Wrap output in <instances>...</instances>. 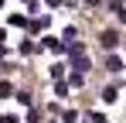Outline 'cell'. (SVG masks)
<instances>
[{
    "instance_id": "cell-2",
    "label": "cell",
    "mask_w": 126,
    "mask_h": 123,
    "mask_svg": "<svg viewBox=\"0 0 126 123\" xmlns=\"http://www.w3.org/2000/svg\"><path fill=\"white\" fill-rule=\"evenodd\" d=\"M68 58H85V44L82 41H72L68 44Z\"/></svg>"
},
{
    "instance_id": "cell-11",
    "label": "cell",
    "mask_w": 126,
    "mask_h": 123,
    "mask_svg": "<svg viewBox=\"0 0 126 123\" xmlns=\"http://www.w3.org/2000/svg\"><path fill=\"white\" fill-rule=\"evenodd\" d=\"M48 3H51V7H58V3H62V0H48Z\"/></svg>"
},
{
    "instance_id": "cell-6",
    "label": "cell",
    "mask_w": 126,
    "mask_h": 123,
    "mask_svg": "<svg viewBox=\"0 0 126 123\" xmlns=\"http://www.w3.org/2000/svg\"><path fill=\"white\" fill-rule=\"evenodd\" d=\"M116 96H119V89H116V85H109V89H106V92H102V99H106V102H112V99H116Z\"/></svg>"
},
{
    "instance_id": "cell-3",
    "label": "cell",
    "mask_w": 126,
    "mask_h": 123,
    "mask_svg": "<svg viewBox=\"0 0 126 123\" xmlns=\"http://www.w3.org/2000/svg\"><path fill=\"white\" fill-rule=\"evenodd\" d=\"M68 68H75V72L82 75V72H89V62L85 58H68Z\"/></svg>"
},
{
    "instance_id": "cell-10",
    "label": "cell",
    "mask_w": 126,
    "mask_h": 123,
    "mask_svg": "<svg viewBox=\"0 0 126 123\" xmlns=\"http://www.w3.org/2000/svg\"><path fill=\"white\" fill-rule=\"evenodd\" d=\"M116 17H119V20H123V24H126V7H123V10H119V14H116Z\"/></svg>"
},
{
    "instance_id": "cell-7",
    "label": "cell",
    "mask_w": 126,
    "mask_h": 123,
    "mask_svg": "<svg viewBox=\"0 0 126 123\" xmlns=\"http://www.w3.org/2000/svg\"><path fill=\"white\" fill-rule=\"evenodd\" d=\"M55 92H58V96H68V82L62 79V82H58V85H55Z\"/></svg>"
},
{
    "instance_id": "cell-8",
    "label": "cell",
    "mask_w": 126,
    "mask_h": 123,
    "mask_svg": "<svg viewBox=\"0 0 126 123\" xmlns=\"http://www.w3.org/2000/svg\"><path fill=\"white\" fill-rule=\"evenodd\" d=\"M75 116H79L75 109H65V116H62V123H75Z\"/></svg>"
},
{
    "instance_id": "cell-1",
    "label": "cell",
    "mask_w": 126,
    "mask_h": 123,
    "mask_svg": "<svg viewBox=\"0 0 126 123\" xmlns=\"http://www.w3.org/2000/svg\"><path fill=\"white\" fill-rule=\"evenodd\" d=\"M116 44H119V34H116V31H102V48H109V51H112Z\"/></svg>"
},
{
    "instance_id": "cell-9",
    "label": "cell",
    "mask_w": 126,
    "mask_h": 123,
    "mask_svg": "<svg viewBox=\"0 0 126 123\" xmlns=\"http://www.w3.org/2000/svg\"><path fill=\"white\" fill-rule=\"evenodd\" d=\"M0 96H10V82H0Z\"/></svg>"
},
{
    "instance_id": "cell-4",
    "label": "cell",
    "mask_w": 126,
    "mask_h": 123,
    "mask_svg": "<svg viewBox=\"0 0 126 123\" xmlns=\"http://www.w3.org/2000/svg\"><path fill=\"white\" fill-rule=\"evenodd\" d=\"M44 48H48V51H65V44L58 38H44Z\"/></svg>"
},
{
    "instance_id": "cell-5",
    "label": "cell",
    "mask_w": 126,
    "mask_h": 123,
    "mask_svg": "<svg viewBox=\"0 0 126 123\" xmlns=\"http://www.w3.org/2000/svg\"><path fill=\"white\" fill-rule=\"evenodd\" d=\"M106 68H109V72H119V68H123V62H119V58H116V55H112V58L106 62Z\"/></svg>"
}]
</instances>
